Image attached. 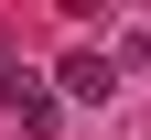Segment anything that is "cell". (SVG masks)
Masks as SVG:
<instances>
[{"mask_svg":"<svg viewBox=\"0 0 151 140\" xmlns=\"http://www.w3.org/2000/svg\"><path fill=\"white\" fill-rule=\"evenodd\" d=\"M119 86H129V75H119V54H108V43H76L65 65H54V97H76V108H108Z\"/></svg>","mask_w":151,"mask_h":140,"instance_id":"1","label":"cell"},{"mask_svg":"<svg viewBox=\"0 0 151 140\" xmlns=\"http://www.w3.org/2000/svg\"><path fill=\"white\" fill-rule=\"evenodd\" d=\"M54 108H65V97H54V75H32V65H0V118H11L22 140H43V129H54Z\"/></svg>","mask_w":151,"mask_h":140,"instance_id":"2","label":"cell"}]
</instances>
